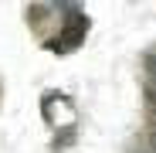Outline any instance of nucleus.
<instances>
[{"label":"nucleus","mask_w":156,"mask_h":153,"mask_svg":"<svg viewBox=\"0 0 156 153\" xmlns=\"http://www.w3.org/2000/svg\"><path fill=\"white\" fill-rule=\"evenodd\" d=\"M61 4V10H68V14H75V7H78V0H55V7Z\"/></svg>","instance_id":"7ed1b4c3"},{"label":"nucleus","mask_w":156,"mask_h":153,"mask_svg":"<svg viewBox=\"0 0 156 153\" xmlns=\"http://www.w3.org/2000/svg\"><path fill=\"white\" fill-rule=\"evenodd\" d=\"M85 34H88V17L75 10V14H68V20H65L61 38H58V41H48V51H58V55H65V51H71V48L82 44Z\"/></svg>","instance_id":"f257e3e1"},{"label":"nucleus","mask_w":156,"mask_h":153,"mask_svg":"<svg viewBox=\"0 0 156 153\" xmlns=\"http://www.w3.org/2000/svg\"><path fill=\"white\" fill-rule=\"evenodd\" d=\"M65 136H55V140H51V150H65V146H71L75 143V133L71 129H61Z\"/></svg>","instance_id":"f03ea898"}]
</instances>
